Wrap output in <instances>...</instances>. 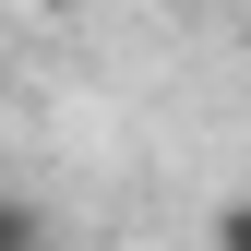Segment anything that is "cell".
Returning a JSON list of instances; mask_svg holds the SVG:
<instances>
[{
    "label": "cell",
    "instance_id": "3",
    "mask_svg": "<svg viewBox=\"0 0 251 251\" xmlns=\"http://www.w3.org/2000/svg\"><path fill=\"white\" fill-rule=\"evenodd\" d=\"M0 12H12V0H0Z\"/></svg>",
    "mask_w": 251,
    "mask_h": 251
},
{
    "label": "cell",
    "instance_id": "2",
    "mask_svg": "<svg viewBox=\"0 0 251 251\" xmlns=\"http://www.w3.org/2000/svg\"><path fill=\"white\" fill-rule=\"evenodd\" d=\"M215 251H251V192H227V203H215Z\"/></svg>",
    "mask_w": 251,
    "mask_h": 251
},
{
    "label": "cell",
    "instance_id": "1",
    "mask_svg": "<svg viewBox=\"0 0 251 251\" xmlns=\"http://www.w3.org/2000/svg\"><path fill=\"white\" fill-rule=\"evenodd\" d=\"M0 251H48V215H36V203H12V192H0Z\"/></svg>",
    "mask_w": 251,
    "mask_h": 251
}]
</instances>
